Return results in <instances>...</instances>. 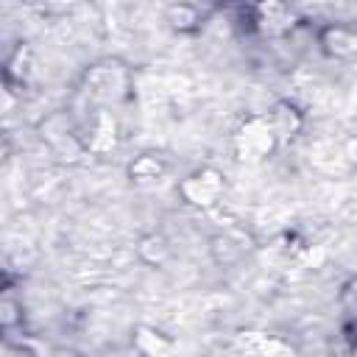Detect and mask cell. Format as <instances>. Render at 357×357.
I'll return each instance as SVG.
<instances>
[{"mask_svg":"<svg viewBox=\"0 0 357 357\" xmlns=\"http://www.w3.org/2000/svg\"><path fill=\"white\" fill-rule=\"evenodd\" d=\"M273 139H276V134H273L271 123L251 120L243 128V134H240V153H243V159H259V156H265L273 148Z\"/></svg>","mask_w":357,"mask_h":357,"instance_id":"6da1fadb","label":"cell"},{"mask_svg":"<svg viewBox=\"0 0 357 357\" xmlns=\"http://www.w3.org/2000/svg\"><path fill=\"white\" fill-rule=\"evenodd\" d=\"M139 346H142V351L145 354H156V357H165L167 351H170V343L165 340V337H159L156 332H148V329H142V335H139Z\"/></svg>","mask_w":357,"mask_h":357,"instance_id":"277c9868","label":"cell"},{"mask_svg":"<svg viewBox=\"0 0 357 357\" xmlns=\"http://www.w3.org/2000/svg\"><path fill=\"white\" fill-rule=\"evenodd\" d=\"M159 173H162V165H159L156 159H148V156H142V159H137V162L131 165V176L139 178V181H145V178H156Z\"/></svg>","mask_w":357,"mask_h":357,"instance_id":"5b68a950","label":"cell"},{"mask_svg":"<svg viewBox=\"0 0 357 357\" xmlns=\"http://www.w3.org/2000/svg\"><path fill=\"white\" fill-rule=\"evenodd\" d=\"M298 126H301V117H298V112H296L293 106L279 103V106L273 109L271 128H273V134H276V137H290V134H296V131H298Z\"/></svg>","mask_w":357,"mask_h":357,"instance_id":"3957f363","label":"cell"},{"mask_svg":"<svg viewBox=\"0 0 357 357\" xmlns=\"http://www.w3.org/2000/svg\"><path fill=\"white\" fill-rule=\"evenodd\" d=\"M39 357H75V354H70L67 349H56V346H45V349H39Z\"/></svg>","mask_w":357,"mask_h":357,"instance_id":"8992f818","label":"cell"},{"mask_svg":"<svg viewBox=\"0 0 357 357\" xmlns=\"http://www.w3.org/2000/svg\"><path fill=\"white\" fill-rule=\"evenodd\" d=\"M220 176L215 173V170H204V173H195V176H190L184 184H181V192L187 195V201H192V204H212L215 201V195L220 192Z\"/></svg>","mask_w":357,"mask_h":357,"instance_id":"7a4b0ae2","label":"cell"}]
</instances>
